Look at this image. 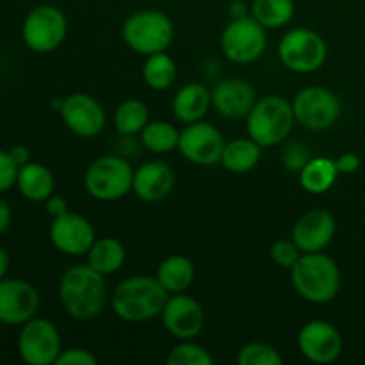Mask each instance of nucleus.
<instances>
[{"label":"nucleus","instance_id":"f257e3e1","mask_svg":"<svg viewBox=\"0 0 365 365\" xmlns=\"http://www.w3.org/2000/svg\"><path fill=\"white\" fill-rule=\"evenodd\" d=\"M109 289L106 274L89 264H78L64 271L59 280V299L64 312L77 321L95 319L106 309Z\"/></svg>","mask_w":365,"mask_h":365},{"label":"nucleus","instance_id":"f03ea898","mask_svg":"<svg viewBox=\"0 0 365 365\" xmlns=\"http://www.w3.org/2000/svg\"><path fill=\"white\" fill-rule=\"evenodd\" d=\"M170 292L157 277L138 274L120 282L110 296L114 314L125 323H145L160 316Z\"/></svg>","mask_w":365,"mask_h":365},{"label":"nucleus","instance_id":"7ed1b4c3","mask_svg":"<svg viewBox=\"0 0 365 365\" xmlns=\"http://www.w3.org/2000/svg\"><path fill=\"white\" fill-rule=\"evenodd\" d=\"M296 292L310 303H328L341 291V271L331 257L323 252L303 253L291 267Z\"/></svg>","mask_w":365,"mask_h":365},{"label":"nucleus","instance_id":"20e7f679","mask_svg":"<svg viewBox=\"0 0 365 365\" xmlns=\"http://www.w3.org/2000/svg\"><path fill=\"white\" fill-rule=\"evenodd\" d=\"M296 123L292 102L284 96L269 95L257 100L253 109L246 116V130L262 148L277 146L291 134Z\"/></svg>","mask_w":365,"mask_h":365},{"label":"nucleus","instance_id":"39448f33","mask_svg":"<svg viewBox=\"0 0 365 365\" xmlns=\"http://www.w3.org/2000/svg\"><path fill=\"white\" fill-rule=\"evenodd\" d=\"M123 41L132 52L152 56L166 52L175 36L171 18L159 9H141L132 13L121 27Z\"/></svg>","mask_w":365,"mask_h":365},{"label":"nucleus","instance_id":"423d86ee","mask_svg":"<svg viewBox=\"0 0 365 365\" xmlns=\"http://www.w3.org/2000/svg\"><path fill=\"white\" fill-rule=\"evenodd\" d=\"M134 170L118 155H103L93 160L84 173L86 191L100 202H116L132 191Z\"/></svg>","mask_w":365,"mask_h":365},{"label":"nucleus","instance_id":"0eeeda50","mask_svg":"<svg viewBox=\"0 0 365 365\" xmlns=\"http://www.w3.org/2000/svg\"><path fill=\"white\" fill-rule=\"evenodd\" d=\"M327 41L312 29H292L278 45L282 64L294 73H314L327 63Z\"/></svg>","mask_w":365,"mask_h":365},{"label":"nucleus","instance_id":"6e6552de","mask_svg":"<svg viewBox=\"0 0 365 365\" xmlns=\"http://www.w3.org/2000/svg\"><path fill=\"white\" fill-rule=\"evenodd\" d=\"M68 34V21L63 11L52 4L31 9L21 24V38L27 48L38 53L53 52L63 45Z\"/></svg>","mask_w":365,"mask_h":365},{"label":"nucleus","instance_id":"1a4fd4ad","mask_svg":"<svg viewBox=\"0 0 365 365\" xmlns=\"http://www.w3.org/2000/svg\"><path fill=\"white\" fill-rule=\"evenodd\" d=\"M266 27L252 14L232 18L221 34V50L235 64H252L266 52Z\"/></svg>","mask_w":365,"mask_h":365},{"label":"nucleus","instance_id":"9d476101","mask_svg":"<svg viewBox=\"0 0 365 365\" xmlns=\"http://www.w3.org/2000/svg\"><path fill=\"white\" fill-rule=\"evenodd\" d=\"M296 121L309 130H327L337 123L342 113L339 96L321 86H309L302 89L292 100Z\"/></svg>","mask_w":365,"mask_h":365},{"label":"nucleus","instance_id":"9b49d317","mask_svg":"<svg viewBox=\"0 0 365 365\" xmlns=\"http://www.w3.org/2000/svg\"><path fill=\"white\" fill-rule=\"evenodd\" d=\"M16 346L18 355L27 365H52L63 351L59 331L43 317H32L21 324Z\"/></svg>","mask_w":365,"mask_h":365},{"label":"nucleus","instance_id":"f8f14e48","mask_svg":"<svg viewBox=\"0 0 365 365\" xmlns=\"http://www.w3.org/2000/svg\"><path fill=\"white\" fill-rule=\"evenodd\" d=\"M225 139L221 132L207 121H195L180 132L178 152L184 159L196 166H214L221 163L225 150Z\"/></svg>","mask_w":365,"mask_h":365},{"label":"nucleus","instance_id":"ddd939ff","mask_svg":"<svg viewBox=\"0 0 365 365\" xmlns=\"http://www.w3.org/2000/svg\"><path fill=\"white\" fill-rule=\"evenodd\" d=\"M39 303L38 289L27 280L7 277L0 280V324L21 327L36 317Z\"/></svg>","mask_w":365,"mask_h":365},{"label":"nucleus","instance_id":"4468645a","mask_svg":"<svg viewBox=\"0 0 365 365\" xmlns=\"http://www.w3.org/2000/svg\"><path fill=\"white\" fill-rule=\"evenodd\" d=\"M163 327L178 341H192L205 327V314L202 305L187 294H171L160 312Z\"/></svg>","mask_w":365,"mask_h":365},{"label":"nucleus","instance_id":"2eb2a0df","mask_svg":"<svg viewBox=\"0 0 365 365\" xmlns=\"http://www.w3.org/2000/svg\"><path fill=\"white\" fill-rule=\"evenodd\" d=\"M59 114L63 123L78 138H95L107 123L103 107L88 93H71L63 98Z\"/></svg>","mask_w":365,"mask_h":365},{"label":"nucleus","instance_id":"dca6fc26","mask_svg":"<svg viewBox=\"0 0 365 365\" xmlns=\"http://www.w3.org/2000/svg\"><path fill=\"white\" fill-rule=\"evenodd\" d=\"M48 237L53 248L59 250L61 253L70 257H81L88 255L96 235L93 225L84 216L68 210L63 216L53 217Z\"/></svg>","mask_w":365,"mask_h":365},{"label":"nucleus","instance_id":"f3484780","mask_svg":"<svg viewBox=\"0 0 365 365\" xmlns=\"http://www.w3.org/2000/svg\"><path fill=\"white\" fill-rule=\"evenodd\" d=\"M299 351L314 364H331L342 353V335L331 323L323 319L309 321L299 330Z\"/></svg>","mask_w":365,"mask_h":365},{"label":"nucleus","instance_id":"a211bd4d","mask_svg":"<svg viewBox=\"0 0 365 365\" xmlns=\"http://www.w3.org/2000/svg\"><path fill=\"white\" fill-rule=\"evenodd\" d=\"M335 237V220L328 210L312 209L292 227V241L303 253L323 252Z\"/></svg>","mask_w":365,"mask_h":365},{"label":"nucleus","instance_id":"6ab92c4d","mask_svg":"<svg viewBox=\"0 0 365 365\" xmlns=\"http://www.w3.org/2000/svg\"><path fill=\"white\" fill-rule=\"evenodd\" d=\"M257 103L255 88L242 78H225L212 89V106L228 120L246 118Z\"/></svg>","mask_w":365,"mask_h":365},{"label":"nucleus","instance_id":"aec40b11","mask_svg":"<svg viewBox=\"0 0 365 365\" xmlns=\"http://www.w3.org/2000/svg\"><path fill=\"white\" fill-rule=\"evenodd\" d=\"M175 187V171L163 160H150L134 171L132 191L143 202H160Z\"/></svg>","mask_w":365,"mask_h":365},{"label":"nucleus","instance_id":"412c9836","mask_svg":"<svg viewBox=\"0 0 365 365\" xmlns=\"http://www.w3.org/2000/svg\"><path fill=\"white\" fill-rule=\"evenodd\" d=\"M16 187L29 202H46L56 192V177L39 163H27L18 170Z\"/></svg>","mask_w":365,"mask_h":365},{"label":"nucleus","instance_id":"4be33fe9","mask_svg":"<svg viewBox=\"0 0 365 365\" xmlns=\"http://www.w3.org/2000/svg\"><path fill=\"white\" fill-rule=\"evenodd\" d=\"M212 106V93L200 82H189L177 91L173 98V114L182 123H195Z\"/></svg>","mask_w":365,"mask_h":365},{"label":"nucleus","instance_id":"5701e85b","mask_svg":"<svg viewBox=\"0 0 365 365\" xmlns=\"http://www.w3.org/2000/svg\"><path fill=\"white\" fill-rule=\"evenodd\" d=\"M262 157V146L253 141L252 138L232 139L225 145L221 164L232 173H248L259 164Z\"/></svg>","mask_w":365,"mask_h":365},{"label":"nucleus","instance_id":"b1692460","mask_svg":"<svg viewBox=\"0 0 365 365\" xmlns=\"http://www.w3.org/2000/svg\"><path fill=\"white\" fill-rule=\"evenodd\" d=\"M125 260H127V250L114 237L95 239L88 252V264L102 274H113L120 271Z\"/></svg>","mask_w":365,"mask_h":365},{"label":"nucleus","instance_id":"393cba45","mask_svg":"<svg viewBox=\"0 0 365 365\" xmlns=\"http://www.w3.org/2000/svg\"><path fill=\"white\" fill-rule=\"evenodd\" d=\"M195 266L184 255H171L160 262L157 269V280L170 294L184 292L195 280Z\"/></svg>","mask_w":365,"mask_h":365},{"label":"nucleus","instance_id":"a878e982","mask_svg":"<svg viewBox=\"0 0 365 365\" xmlns=\"http://www.w3.org/2000/svg\"><path fill=\"white\" fill-rule=\"evenodd\" d=\"M339 170L335 160L327 157H312L305 168L299 171V182L305 191L312 195H323L330 191L331 185L337 180Z\"/></svg>","mask_w":365,"mask_h":365},{"label":"nucleus","instance_id":"bb28decb","mask_svg":"<svg viewBox=\"0 0 365 365\" xmlns=\"http://www.w3.org/2000/svg\"><path fill=\"white\" fill-rule=\"evenodd\" d=\"M252 16L266 29L285 27L294 18V0H253Z\"/></svg>","mask_w":365,"mask_h":365},{"label":"nucleus","instance_id":"cd10ccee","mask_svg":"<svg viewBox=\"0 0 365 365\" xmlns=\"http://www.w3.org/2000/svg\"><path fill=\"white\" fill-rule=\"evenodd\" d=\"M143 78L155 91H164V89L171 88L177 78V64H175L173 57L168 56L166 52L146 56L145 64H143Z\"/></svg>","mask_w":365,"mask_h":365},{"label":"nucleus","instance_id":"c85d7f7f","mask_svg":"<svg viewBox=\"0 0 365 365\" xmlns=\"http://www.w3.org/2000/svg\"><path fill=\"white\" fill-rule=\"evenodd\" d=\"M150 114L146 103L141 100H125L114 110V127L121 135H135L141 134L143 128L148 125Z\"/></svg>","mask_w":365,"mask_h":365},{"label":"nucleus","instance_id":"c756f323","mask_svg":"<svg viewBox=\"0 0 365 365\" xmlns=\"http://www.w3.org/2000/svg\"><path fill=\"white\" fill-rule=\"evenodd\" d=\"M178 139H180V132L163 120L148 121V125L141 132L143 146L153 153H168L178 148Z\"/></svg>","mask_w":365,"mask_h":365},{"label":"nucleus","instance_id":"7c9ffc66","mask_svg":"<svg viewBox=\"0 0 365 365\" xmlns=\"http://www.w3.org/2000/svg\"><path fill=\"white\" fill-rule=\"evenodd\" d=\"M170 365H212L214 359L203 346L192 341H180L166 356Z\"/></svg>","mask_w":365,"mask_h":365},{"label":"nucleus","instance_id":"2f4dec72","mask_svg":"<svg viewBox=\"0 0 365 365\" xmlns=\"http://www.w3.org/2000/svg\"><path fill=\"white\" fill-rule=\"evenodd\" d=\"M239 365H282L284 359L273 346L266 342H250L237 355Z\"/></svg>","mask_w":365,"mask_h":365},{"label":"nucleus","instance_id":"473e14b6","mask_svg":"<svg viewBox=\"0 0 365 365\" xmlns=\"http://www.w3.org/2000/svg\"><path fill=\"white\" fill-rule=\"evenodd\" d=\"M269 253L274 264H278L280 267H285V269H291L298 262L299 257L303 255V252L298 248V245L292 239L291 241L289 239H278V241H274Z\"/></svg>","mask_w":365,"mask_h":365},{"label":"nucleus","instance_id":"72a5a7b5","mask_svg":"<svg viewBox=\"0 0 365 365\" xmlns=\"http://www.w3.org/2000/svg\"><path fill=\"white\" fill-rule=\"evenodd\" d=\"M312 159V153H310V148L305 145V143H292L285 148L284 155H282V160H284V166L287 168L289 171H294V173H299L303 168L309 164V160Z\"/></svg>","mask_w":365,"mask_h":365},{"label":"nucleus","instance_id":"f704fd0d","mask_svg":"<svg viewBox=\"0 0 365 365\" xmlns=\"http://www.w3.org/2000/svg\"><path fill=\"white\" fill-rule=\"evenodd\" d=\"M20 168L11 159L9 150L0 148V192H6L13 185H16V177Z\"/></svg>","mask_w":365,"mask_h":365},{"label":"nucleus","instance_id":"c9c22d12","mask_svg":"<svg viewBox=\"0 0 365 365\" xmlns=\"http://www.w3.org/2000/svg\"><path fill=\"white\" fill-rule=\"evenodd\" d=\"M96 356L84 348H71L61 351L56 365H95Z\"/></svg>","mask_w":365,"mask_h":365},{"label":"nucleus","instance_id":"e433bc0d","mask_svg":"<svg viewBox=\"0 0 365 365\" xmlns=\"http://www.w3.org/2000/svg\"><path fill=\"white\" fill-rule=\"evenodd\" d=\"M335 166H337L339 173H355L360 168V157L355 153H342L337 160H335Z\"/></svg>","mask_w":365,"mask_h":365},{"label":"nucleus","instance_id":"4c0bfd02","mask_svg":"<svg viewBox=\"0 0 365 365\" xmlns=\"http://www.w3.org/2000/svg\"><path fill=\"white\" fill-rule=\"evenodd\" d=\"M68 209H70V207H68V202L63 198V196L52 195L48 200H46V212L52 216V220L53 217H59L63 216V214H66Z\"/></svg>","mask_w":365,"mask_h":365},{"label":"nucleus","instance_id":"58836bf2","mask_svg":"<svg viewBox=\"0 0 365 365\" xmlns=\"http://www.w3.org/2000/svg\"><path fill=\"white\" fill-rule=\"evenodd\" d=\"M9 155L18 168H21V166H25L27 163H31V152H29L27 146H24V145H16V146H13V148H9Z\"/></svg>","mask_w":365,"mask_h":365},{"label":"nucleus","instance_id":"ea45409f","mask_svg":"<svg viewBox=\"0 0 365 365\" xmlns=\"http://www.w3.org/2000/svg\"><path fill=\"white\" fill-rule=\"evenodd\" d=\"M11 217H13V214H11L9 203L0 196V234H4L9 228Z\"/></svg>","mask_w":365,"mask_h":365},{"label":"nucleus","instance_id":"a19ab883","mask_svg":"<svg viewBox=\"0 0 365 365\" xmlns=\"http://www.w3.org/2000/svg\"><path fill=\"white\" fill-rule=\"evenodd\" d=\"M228 9H230L228 13H230L232 18H241V16H246V14H248V6H246L242 0H234Z\"/></svg>","mask_w":365,"mask_h":365},{"label":"nucleus","instance_id":"79ce46f5","mask_svg":"<svg viewBox=\"0 0 365 365\" xmlns=\"http://www.w3.org/2000/svg\"><path fill=\"white\" fill-rule=\"evenodd\" d=\"M9 266H11L9 253H7V250L4 248V246H0V280L6 278L7 271H9Z\"/></svg>","mask_w":365,"mask_h":365},{"label":"nucleus","instance_id":"37998d69","mask_svg":"<svg viewBox=\"0 0 365 365\" xmlns=\"http://www.w3.org/2000/svg\"><path fill=\"white\" fill-rule=\"evenodd\" d=\"M364 18H365V13H364Z\"/></svg>","mask_w":365,"mask_h":365}]
</instances>
